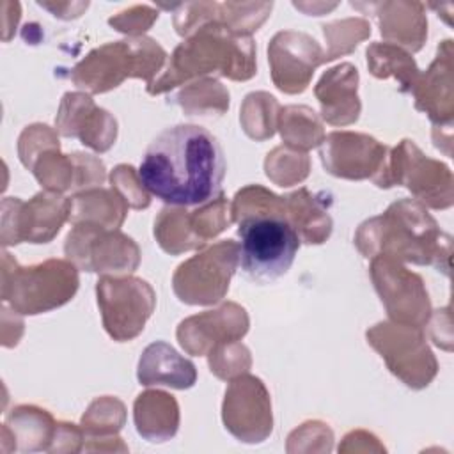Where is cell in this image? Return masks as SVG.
Returning a JSON list of instances; mask_svg holds the SVG:
<instances>
[{
    "label": "cell",
    "mask_w": 454,
    "mask_h": 454,
    "mask_svg": "<svg viewBox=\"0 0 454 454\" xmlns=\"http://www.w3.org/2000/svg\"><path fill=\"white\" fill-rule=\"evenodd\" d=\"M225 158L213 133L195 124H176L147 145L138 168L140 184L170 206H200L220 195Z\"/></svg>",
    "instance_id": "obj_1"
},
{
    "label": "cell",
    "mask_w": 454,
    "mask_h": 454,
    "mask_svg": "<svg viewBox=\"0 0 454 454\" xmlns=\"http://www.w3.org/2000/svg\"><path fill=\"white\" fill-rule=\"evenodd\" d=\"M284 211L286 199L261 186H248L234 197L239 262L254 282L266 284L282 277L300 248V234Z\"/></svg>",
    "instance_id": "obj_2"
},
{
    "label": "cell",
    "mask_w": 454,
    "mask_h": 454,
    "mask_svg": "<svg viewBox=\"0 0 454 454\" xmlns=\"http://www.w3.org/2000/svg\"><path fill=\"white\" fill-rule=\"evenodd\" d=\"M165 59V51L153 39H129L105 44L74 67L73 78L78 87L103 92L117 87L128 76L151 78Z\"/></svg>",
    "instance_id": "obj_3"
},
{
    "label": "cell",
    "mask_w": 454,
    "mask_h": 454,
    "mask_svg": "<svg viewBox=\"0 0 454 454\" xmlns=\"http://www.w3.org/2000/svg\"><path fill=\"white\" fill-rule=\"evenodd\" d=\"M12 270L4 266L2 298L21 314H39L60 307L78 287L74 266L64 261L51 259L30 268H21L14 261Z\"/></svg>",
    "instance_id": "obj_4"
},
{
    "label": "cell",
    "mask_w": 454,
    "mask_h": 454,
    "mask_svg": "<svg viewBox=\"0 0 454 454\" xmlns=\"http://www.w3.org/2000/svg\"><path fill=\"white\" fill-rule=\"evenodd\" d=\"M238 259V245L232 239L222 241L204 254L192 257L174 275L176 294L181 301L192 305L218 301L229 287Z\"/></svg>",
    "instance_id": "obj_5"
},
{
    "label": "cell",
    "mask_w": 454,
    "mask_h": 454,
    "mask_svg": "<svg viewBox=\"0 0 454 454\" xmlns=\"http://www.w3.org/2000/svg\"><path fill=\"white\" fill-rule=\"evenodd\" d=\"M103 325L115 340H129L140 333L154 309V293L140 278L103 277L98 286Z\"/></svg>",
    "instance_id": "obj_6"
},
{
    "label": "cell",
    "mask_w": 454,
    "mask_h": 454,
    "mask_svg": "<svg viewBox=\"0 0 454 454\" xmlns=\"http://www.w3.org/2000/svg\"><path fill=\"white\" fill-rule=\"evenodd\" d=\"M271 73L284 92H301L314 67L323 62L319 44L301 32H278L268 48Z\"/></svg>",
    "instance_id": "obj_7"
},
{
    "label": "cell",
    "mask_w": 454,
    "mask_h": 454,
    "mask_svg": "<svg viewBox=\"0 0 454 454\" xmlns=\"http://www.w3.org/2000/svg\"><path fill=\"white\" fill-rule=\"evenodd\" d=\"M197 380L195 365L179 356L165 342H153L142 353L138 364V381L142 385H167L174 388H190Z\"/></svg>",
    "instance_id": "obj_8"
},
{
    "label": "cell",
    "mask_w": 454,
    "mask_h": 454,
    "mask_svg": "<svg viewBox=\"0 0 454 454\" xmlns=\"http://www.w3.org/2000/svg\"><path fill=\"white\" fill-rule=\"evenodd\" d=\"M151 12H154V11L153 9L147 11V5H144V7H140L138 16H133V7H131L128 11L119 12V16L110 18V25L115 27V30H119V32H129V34L131 32H144L153 23V20L158 18V16L145 18V14H151Z\"/></svg>",
    "instance_id": "obj_9"
}]
</instances>
